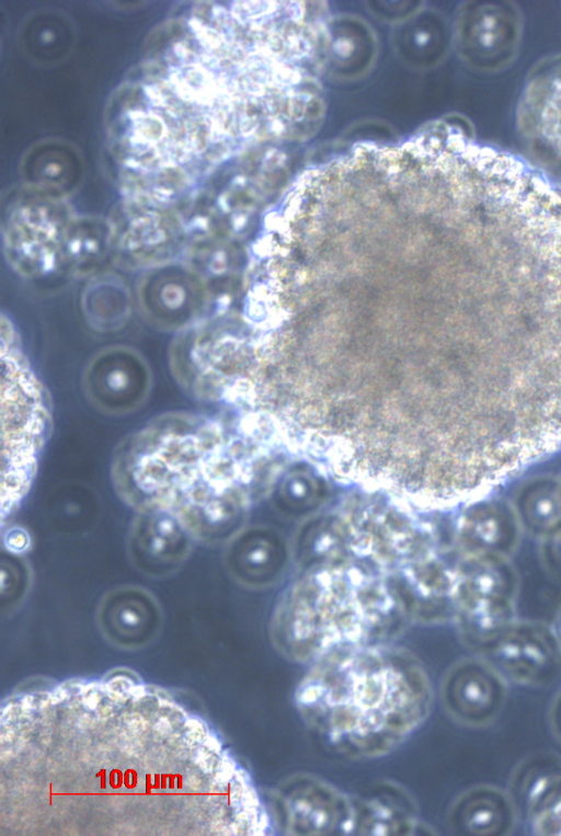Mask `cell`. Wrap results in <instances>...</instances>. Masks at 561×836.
<instances>
[{"label":"cell","mask_w":561,"mask_h":836,"mask_svg":"<svg viewBox=\"0 0 561 836\" xmlns=\"http://www.w3.org/2000/svg\"><path fill=\"white\" fill-rule=\"evenodd\" d=\"M479 652L500 673L528 685L550 682L561 664L558 637L531 625L511 623Z\"/></svg>","instance_id":"9c48e42d"},{"label":"cell","mask_w":561,"mask_h":836,"mask_svg":"<svg viewBox=\"0 0 561 836\" xmlns=\"http://www.w3.org/2000/svg\"><path fill=\"white\" fill-rule=\"evenodd\" d=\"M70 226L62 243L59 264L77 276L95 273L107 252L110 241L106 231L100 226L95 228V225L88 229L87 225L76 224L72 230Z\"/></svg>","instance_id":"ffe728a7"},{"label":"cell","mask_w":561,"mask_h":836,"mask_svg":"<svg viewBox=\"0 0 561 836\" xmlns=\"http://www.w3.org/2000/svg\"><path fill=\"white\" fill-rule=\"evenodd\" d=\"M514 594L510 571L491 560L457 585L455 614L469 646L480 651L512 623Z\"/></svg>","instance_id":"8992f818"},{"label":"cell","mask_w":561,"mask_h":836,"mask_svg":"<svg viewBox=\"0 0 561 836\" xmlns=\"http://www.w3.org/2000/svg\"><path fill=\"white\" fill-rule=\"evenodd\" d=\"M138 300L145 317L168 331H185L202 321L209 304L198 275L174 261L149 268L138 285Z\"/></svg>","instance_id":"52a82bcc"},{"label":"cell","mask_w":561,"mask_h":836,"mask_svg":"<svg viewBox=\"0 0 561 836\" xmlns=\"http://www.w3.org/2000/svg\"><path fill=\"white\" fill-rule=\"evenodd\" d=\"M556 532L553 537H551V542L549 545V560L552 564V566L557 570L561 569V526L556 528Z\"/></svg>","instance_id":"cb8c5ba5"},{"label":"cell","mask_w":561,"mask_h":836,"mask_svg":"<svg viewBox=\"0 0 561 836\" xmlns=\"http://www.w3.org/2000/svg\"><path fill=\"white\" fill-rule=\"evenodd\" d=\"M161 622L159 603L139 586L126 585L110 591L98 608L101 632L123 649H140L150 643L159 633Z\"/></svg>","instance_id":"4fadbf2b"},{"label":"cell","mask_w":561,"mask_h":836,"mask_svg":"<svg viewBox=\"0 0 561 836\" xmlns=\"http://www.w3.org/2000/svg\"><path fill=\"white\" fill-rule=\"evenodd\" d=\"M194 537L173 514L161 509L138 512L128 538L131 563L153 577L175 572L186 560Z\"/></svg>","instance_id":"8fae6325"},{"label":"cell","mask_w":561,"mask_h":836,"mask_svg":"<svg viewBox=\"0 0 561 836\" xmlns=\"http://www.w3.org/2000/svg\"><path fill=\"white\" fill-rule=\"evenodd\" d=\"M515 809L503 791L480 786L460 794L453 803L448 823L459 835L500 836L508 834L514 825Z\"/></svg>","instance_id":"9a60e30c"},{"label":"cell","mask_w":561,"mask_h":836,"mask_svg":"<svg viewBox=\"0 0 561 836\" xmlns=\"http://www.w3.org/2000/svg\"><path fill=\"white\" fill-rule=\"evenodd\" d=\"M550 718L553 732L561 741V692L556 697L552 703Z\"/></svg>","instance_id":"d4e9b609"},{"label":"cell","mask_w":561,"mask_h":836,"mask_svg":"<svg viewBox=\"0 0 561 836\" xmlns=\"http://www.w3.org/2000/svg\"><path fill=\"white\" fill-rule=\"evenodd\" d=\"M270 798L273 831L283 835H354L353 795L320 777H287L272 789Z\"/></svg>","instance_id":"5b68a950"},{"label":"cell","mask_w":561,"mask_h":836,"mask_svg":"<svg viewBox=\"0 0 561 836\" xmlns=\"http://www.w3.org/2000/svg\"><path fill=\"white\" fill-rule=\"evenodd\" d=\"M440 696L446 711L456 721L482 726L502 710L506 685L502 674L483 657L466 659L446 672Z\"/></svg>","instance_id":"30bf717a"},{"label":"cell","mask_w":561,"mask_h":836,"mask_svg":"<svg viewBox=\"0 0 561 836\" xmlns=\"http://www.w3.org/2000/svg\"><path fill=\"white\" fill-rule=\"evenodd\" d=\"M514 780L534 832L561 835V769L554 763L536 761L519 769Z\"/></svg>","instance_id":"e0dca14e"},{"label":"cell","mask_w":561,"mask_h":836,"mask_svg":"<svg viewBox=\"0 0 561 836\" xmlns=\"http://www.w3.org/2000/svg\"><path fill=\"white\" fill-rule=\"evenodd\" d=\"M516 12L511 7L486 4L478 7L467 24L466 44L472 58L486 68H495L511 58L519 34Z\"/></svg>","instance_id":"ac0fdd59"},{"label":"cell","mask_w":561,"mask_h":836,"mask_svg":"<svg viewBox=\"0 0 561 836\" xmlns=\"http://www.w3.org/2000/svg\"><path fill=\"white\" fill-rule=\"evenodd\" d=\"M82 307L88 322L96 330L113 331L129 318L131 298L127 286L110 274L94 277L87 286Z\"/></svg>","instance_id":"d6986e66"},{"label":"cell","mask_w":561,"mask_h":836,"mask_svg":"<svg viewBox=\"0 0 561 836\" xmlns=\"http://www.w3.org/2000/svg\"><path fill=\"white\" fill-rule=\"evenodd\" d=\"M354 835L433 834L419 818L416 802L391 781L379 782L360 795H353Z\"/></svg>","instance_id":"5bb4252c"},{"label":"cell","mask_w":561,"mask_h":836,"mask_svg":"<svg viewBox=\"0 0 561 836\" xmlns=\"http://www.w3.org/2000/svg\"><path fill=\"white\" fill-rule=\"evenodd\" d=\"M472 542L486 552H502L515 541L516 525L511 512L500 504H486L473 514Z\"/></svg>","instance_id":"7402d4cb"},{"label":"cell","mask_w":561,"mask_h":836,"mask_svg":"<svg viewBox=\"0 0 561 836\" xmlns=\"http://www.w3.org/2000/svg\"><path fill=\"white\" fill-rule=\"evenodd\" d=\"M15 211L8 231V260L20 274L35 277L59 264L68 227L57 211L32 209Z\"/></svg>","instance_id":"7c38bea8"},{"label":"cell","mask_w":561,"mask_h":836,"mask_svg":"<svg viewBox=\"0 0 561 836\" xmlns=\"http://www.w3.org/2000/svg\"><path fill=\"white\" fill-rule=\"evenodd\" d=\"M524 523L536 531H553L561 524V483L540 480L525 488L518 497Z\"/></svg>","instance_id":"44dd1931"},{"label":"cell","mask_w":561,"mask_h":836,"mask_svg":"<svg viewBox=\"0 0 561 836\" xmlns=\"http://www.w3.org/2000/svg\"><path fill=\"white\" fill-rule=\"evenodd\" d=\"M520 114L527 136L561 159V60L535 76Z\"/></svg>","instance_id":"2e32d148"},{"label":"cell","mask_w":561,"mask_h":836,"mask_svg":"<svg viewBox=\"0 0 561 836\" xmlns=\"http://www.w3.org/2000/svg\"><path fill=\"white\" fill-rule=\"evenodd\" d=\"M151 388V371L135 350L112 346L94 355L83 374V389L95 408L122 415L138 409Z\"/></svg>","instance_id":"ba28073f"},{"label":"cell","mask_w":561,"mask_h":836,"mask_svg":"<svg viewBox=\"0 0 561 836\" xmlns=\"http://www.w3.org/2000/svg\"><path fill=\"white\" fill-rule=\"evenodd\" d=\"M396 620L380 591L307 584L282 605L273 642L285 659L309 666L337 650L389 643Z\"/></svg>","instance_id":"3957f363"},{"label":"cell","mask_w":561,"mask_h":836,"mask_svg":"<svg viewBox=\"0 0 561 836\" xmlns=\"http://www.w3.org/2000/svg\"><path fill=\"white\" fill-rule=\"evenodd\" d=\"M16 352L2 354V517L27 492L46 435L48 412L42 391Z\"/></svg>","instance_id":"277c9868"},{"label":"cell","mask_w":561,"mask_h":836,"mask_svg":"<svg viewBox=\"0 0 561 836\" xmlns=\"http://www.w3.org/2000/svg\"><path fill=\"white\" fill-rule=\"evenodd\" d=\"M434 691L422 662L390 643L334 651L309 665L294 692L306 726L329 749L382 757L427 720Z\"/></svg>","instance_id":"6da1fadb"},{"label":"cell","mask_w":561,"mask_h":836,"mask_svg":"<svg viewBox=\"0 0 561 836\" xmlns=\"http://www.w3.org/2000/svg\"><path fill=\"white\" fill-rule=\"evenodd\" d=\"M236 446L216 422L172 413L152 421L116 450L112 478L138 512L167 511L194 539L218 542L237 523L241 474Z\"/></svg>","instance_id":"7a4b0ae2"},{"label":"cell","mask_w":561,"mask_h":836,"mask_svg":"<svg viewBox=\"0 0 561 836\" xmlns=\"http://www.w3.org/2000/svg\"><path fill=\"white\" fill-rule=\"evenodd\" d=\"M28 566L26 562L13 554L2 553L1 557V593L9 599L18 600L24 595L28 585Z\"/></svg>","instance_id":"603a6c76"}]
</instances>
